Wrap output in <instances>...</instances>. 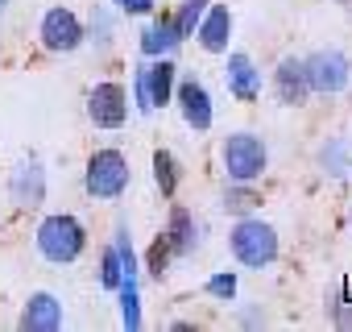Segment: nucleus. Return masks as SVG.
<instances>
[{"label":"nucleus","mask_w":352,"mask_h":332,"mask_svg":"<svg viewBox=\"0 0 352 332\" xmlns=\"http://www.w3.org/2000/svg\"><path fill=\"white\" fill-rule=\"evenodd\" d=\"M34 245L50 266H71L87 249V229L71 212H50V216H42V225L34 233Z\"/></svg>","instance_id":"f257e3e1"},{"label":"nucleus","mask_w":352,"mask_h":332,"mask_svg":"<svg viewBox=\"0 0 352 332\" xmlns=\"http://www.w3.org/2000/svg\"><path fill=\"white\" fill-rule=\"evenodd\" d=\"M228 249L232 258L245 266V270H265L278 262L282 253V241H278V229L261 216H236L232 233H228Z\"/></svg>","instance_id":"f03ea898"},{"label":"nucleus","mask_w":352,"mask_h":332,"mask_svg":"<svg viewBox=\"0 0 352 332\" xmlns=\"http://www.w3.org/2000/svg\"><path fill=\"white\" fill-rule=\"evenodd\" d=\"M220 166L228 183H261V175L270 171V149L257 133L236 129L220 141Z\"/></svg>","instance_id":"7ed1b4c3"},{"label":"nucleus","mask_w":352,"mask_h":332,"mask_svg":"<svg viewBox=\"0 0 352 332\" xmlns=\"http://www.w3.org/2000/svg\"><path fill=\"white\" fill-rule=\"evenodd\" d=\"M133 183V171H129V158L116 149V145H104V149H91L87 158V171H83V191L91 200H120Z\"/></svg>","instance_id":"20e7f679"},{"label":"nucleus","mask_w":352,"mask_h":332,"mask_svg":"<svg viewBox=\"0 0 352 332\" xmlns=\"http://www.w3.org/2000/svg\"><path fill=\"white\" fill-rule=\"evenodd\" d=\"M174 83H179V67L174 59H141L133 67V108L137 112H153L166 108L174 100Z\"/></svg>","instance_id":"39448f33"},{"label":"nucleus","mask_w":352,"mask_h":332,"mask_svg":"<svg viewBox=\"0 0 352 332\" xmlns=\"http://www.w3.org/2000/svg\"><path fill=\"white\" fill-rule=\"evenodd\" d=\"M302 71H307V83H311V96H340L348 83H352V59L336 46H323V50H311L302 59Z\"/></svg>","instance_id":"423d86ee"},{"label":"nucleus","mask_w":352,"mask_h":332,"mask_svg":"<svg viewBox=\"0 0 352 332\" xmlns=\"http://www.w3.org/2000/svg\"><path fill=\"white\" fill-rule=\"evenodd\" d=\"M38 38H42V46H46L50 54H75V50L87 42V30H83L79 13H71V9H63V5H54V9H46V13H42Z\"/></svg>","instance_id":"0eeeda50"},{"label":"nucleus","mask_w":352,"mask_h":332,"mask_svg":"<svg viewBox=\"0 0 352 332\" xmlns=\"http://www.w3.org/2000/svg\"><path fill=\"white\" fill-rule=\"evenodd\" d=\"M87 121L96 129H120L129 121V92L116 79H104L87 92Z\"/></svg>","instance_id":"6e6552de"},{"label":"nucleus","mask_w":352,"mask_h":332,"mask_svg":"<svg viewBox=\"0 0 352 332\" xmlns=\"http://www.w3.org/2000/svg\"><path fill=\"white\" fill-rule=\"evenodd\" d=\"M170 104H179V116H183L187 129H195V133H208L212 121H216L212 92H208V83L195 79V75H187V79L174 83V100H170Z\"/></svg>","instance_id":"1a4fd4ad"},{"label":"nucleus","mask_w":352,"mask_h":332,"mask_svg":"<svg viewBox=\"0 0 352 332\" xmlns=\"http://www.w3.org/2000/svg\"><path fill=\"white\" fill-rule=\"evenodd\" d=\"M9 200L25 212L42 208L46 204V166L38 158H21L13 166V175H9Z\"/></svg>","instance_id":"9d476101"},{"label":"nucleus","mask_w":352,"mask_h":332,"mask_svg":"<svg viewBox=\"0 0 352 332\" xmlns=\"http://www.w3.org/2000/svg\"><path fill=\"white\" fill-rule=\"evenodd\" d=\"M228 63H224V83H228V96H236L241 104H253L261 100V71L253 63V54L245 50H224Z\"/></svg>","instance_id":"9b49d317"},{"label":"nucleus","mask_w":352,"mask_h":332,"mask_svg":"<svg viewBox=\"0 0 352 332\" xmlns=\"http://www.w3.org/2000/svg\"><path fill=\"white\" fill-rule=\"evenodd\" d=\"M162 237H166V245H170L174 258H191V253L199 249V241H204V237H199V220H195V212L183 208V204H170V216H166Z\"/></svg>","instance_id":"f8f14e48"},{"label":"nucleus","mask_w":352,"mask_h":332,"mask_svg":"<svg viewBox=\"0 0 352 332\" xmlns=\"http://www.w3.org/2000/svg\"><path fill=\"white\" fill-rule=\"evenodd\" d=\"M274 96H278V104H286V108H302L307 100H311V83H307V71H302V59H294V54H286L278 67H274Z\"/></svg>","instance_id":"ddd939ff"},{"label":"nucleus","mask_w":352,"mask_h":332,"mask_svg":"<svg viewBox=\"0 0 352 332\" xmlns=\"http://www.w3.org/2000/svg\"><path fill=\"white\" fill-rule=\"evenodd\" d=\"M17 328L25 332H58L63 328V299L54 291H34L17 315Z\"/></svg>","instance_id":"4468645a"},{"label":"nucleus","mask_w":352,"mask_h":332,"mask_svg":"<svg viewBox=\"0 0 352 332\" xmlns=\"http://www.w3.org/2000/svg\"><path fill=\"white\" fill-rule=\"evenodd\" d=\"M153 21L141 30V38H137V46H141V54L145 59H174V50L183 46V38H179V30H174V17L170 13H149Z\"/></svg>","instance_id":"2eb2a0df"},{"label":"nucleus","mask_w":352,"mask_h":332,"mask_svg":"<svg viewBox=\"0 0 352 332\" xmlns=\"http://www.w3.org/2000/svg\"><path fill=\"white\" fill-rule=\"evenodd\" d=\"M195 42H199L208 54H224L228 42H232V9H228V5H208L204 21L195 25Z\"/></svg>","instance_id":"dca6fc26"},{"label":"nucleus","mask_w":352,"mask_h":332,"mask_svg":"<svg viewBox=\"0 0 352 332\" xmlns=\"http://www.w3.org/2000/svg\"><path fill=\"white\" fill-rule=\"evenodd\" d=\"M319 171L327 179H348L352 175V145L344 137H327L319 145Z\"/></svg>","instance_id":"f3484780"},{"label":"nucleus","mask_w":352,"mask_h":332,"mask_svg":"<svg viewBox=\"0 0 352 332\" xmlns=\"http://www.w3.org/2000/svg\"><path fill=\"white\" fill-rule=\"evenodd\" d=\"M179 179H183L179 158H174L170 149H153V183H157V191H162L166 200L179 196Z\"/></svg>","instance_id":"a211bd4d"},{"label":"nucleus","mask_w":352,"mask_h":332,"mask_svg":"<svg viewBox=\"0 0 352 332\" xmlns=\"http://www.w3.org/2000/svg\"><path fill=\"white\" fill-rule=\"evenodd\" d=\"M257 208H261L257 183H228L224 187V212L228 216H253Z\"/></svg>","instance_id":"6ab92c4d"},{"label":"nucleus","mask_w":352,"mask_h":332,"mask_svg":"<svg viewBox=\"0 0 352 332\" xmlns=\"http://www.w3.org/2000/svg\"><path fill=\"white\" fill-rule=\"evenodd\" d=\"M208 5H212V0H183V5L170 13V17H174V30H179V38H183V42H187V38H195V25L204 21Z\"/></svg>","instance_id":"aec40b11"},{"label":"nucleus","mask_w":352,"mask_h":332,"mask_svg":"<svg viewBox=\"0 0 352 332\" xmlns=\"http://www.w3.org/2000/svg\"><path fill=\"white\" fill-rule=\"evenodd\" d=\"M116 295H120V324L124 328H141V291H137V278H120Z\"/></svg>","instance_id":"412c9836"},{"label":"nucleus","mask_w":352,"mask_h":332,"mask_svg":"<svg viewBox=\"0 0 352 332\" xmlns=\"http://www.w3.org/2000/svg\"><path fill=\"white\" fill-rule=\"evenodd\" d=\"M83 30H87V42H96L100 50H108V46H112V38H116V17L100 5V9H91V21H87Z\"/></svg>","instance_id":"4be33fe9"},{"label":"nucleus","mask_w":352,"mask_h":332,"mask_svg":"<svg viewBox=\"0 0 352 332\" xmlns=\"http://www.w3.org/2000/svg\"><path fill=\"white\" fill-rule=\"evenodd\" d=\"M204 291H208L212 299H220V303H232L236 291H241V278H236V270H216V274L204 282Z\"/></svg>","instance_id":"5701e85b"},{"label":"nucleus","mask_w":352,"mask_h":332,"mask_svg":"<svg viewBox=\"0 0 352 332\" xmlns=\"http://www.w3.org/2000/svg\"><path fill=\"white\" fill-rule=\"evenodd\" d=\"M120 278H124L120 253H116V245H104V253H100V287L116 291V287H120Z\"/></svg>","instance_id":"b1692460"},{"label":"nucleus","mask_w":352,"mask_h":332,"mask_svg":"<svg viewBox=\"0 0 352 332\" xmlns=\"http://www.w3.org/2000/svg\"><path fill=\"white\" fill-rule=\"evenodd\" d=\"M170 262H174V253H170V245H166V237L157 233V237H153V245H149V266H145V270H149L153 278H162V274L170 270Z\"/></svg>","instance_id":"393cba45"},{"label":"nucleus","mask_w":352,"mask_h":332,"mask_svg":"<svg viewBox=\"0 0 352 332\" xmlns=\"http://www.w3.org/2000/svg\"><path fill=\"white\" fill-rule=\"evenodd\" d=\"M116 5V13H124V17H149L153 9H157V0H112Z\"/></svg>","instance_id":"a878e982"},{"label":"nucleus","mask_w":352,"mask_h":332,"mask_svg":"<svg viewBox=\"0 0 352 332\" xmlns=\"http://www.w3.org/2000/svg\"><path fill=\"white\" fill-rule=\"evenodd\" d=\"M241 324H245V328H257V324H265V315H257V311H245V315H241Z\"/></svg>","instance_id":"bb28decb"},{"label":"nucleus","mask_w":352,"mask_h":332,"mask_svg":"<svg viewBox=\"0 0 352 332\" xmlns=\"http://www.w3.org/2000/svg\"><path fill=\"white\" fill-rule=\"evenodd\" d=\"M9 13V0H0V17H5Z\"/></svg>","instance_id":"cd10ccee"},{"label":"nucleus","mask_w":352,"mask_h":332,"mask_svg":"<svg viewBox=\"0 0 352 332\" xmlns=\"http://www.w3.org/2000/svg\"><path fill=\"white\" fill-rule=\"evenodd\" d=\"M336 5H344V9H352V0H336Z\"/></svg>","instance_id":"c85d7f7f"},{"label":"nucleus","mask_w":352,"mask_h":332,"mask_svg":"<svg viewBox=\"0 0 352 332\" xmlns=\"http://www.w3.org/2000/svg\"><path fill=\"white\" fill-rule=\"evenodd\" d=\"M348 225H352V204H348Z\"/></svg>","instance_id":"c756f323"}]
</instances>
